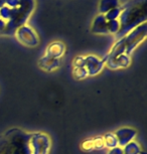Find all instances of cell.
Masks as SVG:
<instances>
[{
	"mask_svg": "<svg viewBox=\"0 0 147 154\" xmlns=\"http://www.w3.org/2000/svg\"><path fill=\"white\" fill-rule=\"evenodd\" d=\"M103 140H104V145L109 148H111V149L112 148L118 147L117 138L113 133H107V134H105L103 137Z\"/></svg>",
	"mask_w": 147,
	"mask_h": 154,
	"instance_id": "cell-16",
	"label": "cell"
},
{
	"mask_svg": "<svg viewBox=\"0 0 147 154\" xmlns=\"http://www.w3.org/2000/svg\"><path fill=\"white\" fill-rule=\"evenodd\" d=\"M120 13H121V6L113 8V9H111L110 11H108V12L106 13V14H104V15H105V18L109 21V20L119 19Z\"/></svg>",
	"mask_w": 147,
	"mask_h": 154,
	"instance_id": "cell-19",
	"label": "cell"
},
{
	"mask_svg": "<svg viewBox=\"0 0 147 154\" xmlns=\"http://www.w3.org/2000/svg\"><path fill=\"white\" fill-rule=\"evenodd\" d=\"M29 144L31 154H48L51 151V141L45 133H31Z\"/></svg>",
	"mask_w": 147,
	"mask_h": 154,
	"instance_id": "cell-5",
	"label": "cell"
},
{
	"mask_svg": "<svg viewBox=\"0 0 147 154\" xmlns=\"http://www.w3.org/2000/svg\"><path fill=\"white\" fill-rule=\"evenodd\" d=\"M5 28H6V22L3 21V20L0 18V33H1V32H4V31H5Z\"/></svg>",
	"mask_w": 147,
	"mask_h": 154,
	"instance_id": "cell-24",
	"label": "cell"
},
{
	"mask_svg": "<svg viewBox=\"0 0 147 154\" xmlns=\"http://www.w3.org/2000/svg\"><path fill=\"white\" fill-rule=\"evenodd\" d=\"M66 51V45L62 42H54L50 43L45 49V56L60 60Z\"/></svg>",
	"mask_w": 147,
	"mask_h": 154,
	"instance_id": "cell-11",
	"label": "cell"
},
{
	"mask_svg": "<svg viewBox=\"0 0 147 154\" xmlns=\"http://www.w3.org/2000/svg\"><path fill=\"white\" fill-rule=\"evenodd\" d=\"M115 136L117 138L118 145L120 147H124L125 145H127L129 142L133 141V139L136 137L137 132L136 130L133 128H129V127H124L121 129H118L115 132Z\"/></svg>",
	"mask_w": 147,
	"mask_h": 154,
	"instance_id": "cell-9",
	"label": "cell"
},
{
	"mask_svg": "<svg viewBox=\"0 0 147 154\" xmlns=\"http://www.w3.org/2000/svg\"><path fill=\"white\" fill-rule=\"evenodd\" d=\"M5 6L10 9H16L19 6V0H5Z\"/></svg>",
	"mask_w": 147,
	"mask_h": 154,
	"instance_id": "cell-22",
	"label": "cell"
},
{
	"mask_svg": "<svg viewBox=\"0 0 147 154\" xmlns=\"http://www.w3.org/2000/svg\"><path fill=\"white\" fill-rule=\"evenodd\" d=\"M12 15H13V9H10V8H8L5 5L0 8V18L6 23L8 21H10L11 18H12Z\"/></svg>",
	"mask_w": 147,
	"mask_h": 154,
	"instance_id": "cell-17",
	"label": "cell"
},
{
	"mask_svg": "<svg viewBox=\"0 0 147 154\" xmlns=\"http://www.w3.org/2000/svg\"><path fill=\"white\" fill-rule=\"evenodd\" d=\"M91 31L95 34H109L108 20L104 14H98L91 25Z\"/></svg>",
	"mask_w": 147,
	"mask_h": 154,
	"instance_id": "cell-10",
	"label": "cell"
},
{
	"mask_svg": "<svg viewBox=\"0 0 147 154\" xmlns=\"http://www.w3.org/2000/svg\"><path fill=\"white\" fill-rule=\"evenodd\" d=\"M105 146L104 145L103 137H96L93 139H89L85 141L82 145V147L85 150H93V149H102Z\"/></svg>",
	"mask_w": 147,
	"mask_h": 154,
	"instance_id": "cell-14",
	"label": "cell"
},
{
	"mask_svg": "<svg viewBox=\"0 0 147 154\" xmlns=\"http://www.w3.org/2000/svg\"><path fill=\"white\" fill-rule=\"evenodd\" d=\"M85 57V69L88 72V75H97L103 71L105 66V62L102 59H99L95 54H88Z\"/></svg>",
	"mask_w": 147,
	"mask_h": 154,
	"instance_id": "cell-7",
	"label": "cell"
},
{
	"mask_svg": "<svg viewBox=\"0 0 147 154\" xmlns=\"http://www.w3.org/2000/svg\"><path fill=\"white\" fill-rule=\"evenodd\" d=\"M108 154H123V149L121 147H115L109 151Z\"/></svg>",
	"mask_w": 147,
	"mask_h": 154,
	"instance_id": "cell-23",
	"label": "cell"
},
{
	"mask_svg": "<svg viewBox=\"0 0 147 154\" xmlns=\"http://www.w3.org/2000/svg\"><path fill=\"white\" fill-rule=\"evenodd\" d=\"M123 149V154H140L141 153V147L137 142L131 141L127 145H125Z\"/></svg>",
	"mask_w": 147,
	"mask_h": 154,
	"instance_id": "cell-15",
	"label": "cell"
},
{
	"mask_svg": "<svg viewBox=\"0 0 147 154\" xmlns=\"http://www.w3.org/2000/svg\"><path fill=\"white\" fill-rule=\"evenodd\" d=\"M38 66L40 69H42L45 72H54L60 66V60L44 54V57L39 59Z\"/></svg>",
	"mask_w": 147,
	"mask_h": 154,
	"instance_id": "cell-12",
	"label": "cell"
},
{
	"mask_svg": "<svg viewBox=\"0 0 147 154\" xmlns=\"http://www.w3.org/2000/svg\"><path fill=\"white\" fill-rule=\"evenodd\" d=\"M17 40L28 48H35L39 45V37L36 31L29 25L24 24L14 31Z\"/></svg>",
	"mask_w": 147,
	"mask_h": 154,
	"instance_id": "cell-6",
	"label": "cell"
},
{
	"mask_svg": "<svg viewBox=\"0 0 147 154\" xmlns=\"http://www.w3.org/2000/svg\"><path fill=\"white\" fill-rule=\"evenodd\" d=\"M119 6H121L120 0H100L98 9L100 14H106L111 9Z\"/></svg>",
	"mask_w": 147,
	"mask_h": 154,
	"instance_id": "cell-13",
	"label": "cell"
},
{
	"mask_svg": "<svg viewBox=\"0 0 147 154\" xmlns=\"http://www.w3.org/2000/svg\"><path fill=\"white\" fill-rule=\"evenodd\" d=\"M146 2L147 0H129L121 5V13L118 19L120 22V30L116 34L118 38L146 22Z\"/></svg>",
	"mask_w": 147,
	"mask_h": 154,
	"instance_id": "cell-1",
	"label": "cell"
},
{
	"mask_svg": "<svg viewBox=\"0 0 147 154\" xmlns=\"http://www.w3.org/2000/svg\"><path fill=\"white\" fill-rule=\"evenodd\" d=\"M74 68H85V57L83 56H78L73 60Z\"/></svg>",
	"mask_w": 147,
	"mask_h": 154,
	"instance_id": "cell-21",
	"label": "cell"
},
{
	"mask_svg": "<svg viewBox=\"0 0 147 154\" xmlns=\"http://www.w3.org/2000/svg\"><path fill=\"white\" fill-rule=\"evenodd\" d=\"M5 5V0H0V8Z\"/></svg>",
	"mask_w": 147,
	"mask_h": 154,
	"instance_id": "cell-25",
	"label": "cell"
},
{
	"mask_svg": "<svg viewBox=\"0 0 147 154\" xmlns=\"http://www.w3.org/2000/svg\"><path fill=\"white\" fill-rule=\"evenodd\" d=\"M35 8V0H19V6L13 9V15L10 21L6 23L4 32L12 33L17 28L26 24V21Z\"/></svg>",
	"mask_w": 147,
	"mask_h": 154,
	"instance_id": "cell-4",
	"label": "cell"
},
{
	"mask_svg": "<svg viewBox=\"0 0 147 154\" xmlns=\"http://www.w3.org/2000/svg\"><path fill=\"white\" fill-rule=\"evenodd\" d=\"M105 65L110 69H126L131 65V57L126 54H118L116 57L104 59Z\"/></svg>",
	"mask_w": 147,
	"mask_h": 154,
	"instance_id": "cell-8",
	"label": "cell"
},
{
	"mask_svg": "<svg viewBox=\"0 0 147 154\" xmlns=\"http://www.w3.org/2000/svg\"><path fill=\"white\" fill-rule=\"evenodd\" d=\"M73 75L77 80H82L88 77V72L85 68H74Z\"/></svg>",
	"mask_w": 147,
	"mask_h": 154,
	"instance_id": "cell-20",
	"label": "cell"
},
{
	"mask_svg": "<svg viewBox=\"0 0 147 154\" xmlns=\"http://www.w3.org/2000/svg\"><path fill=\"white\" fill-rule=\"evenodd\" d=\"M31 133L12 128L0 135V154H31Z\"/></svg>",
	"mask_w": 147,
	"mask_h": 154,
	"instance_id": "cell-2",
	"label": "cell"
},
{
	"mask_svg": "<svg viewBox=\"0 0 147 154\" xmlns=\"http://www.w3.org/2000/svg\"><path fill=\"white\" fill-rule=\"evenodd\" d=\"M120 30L119 20H109L108 21V31L109 34H117Z\"/></svg>",
	"mask_w": 147,
	"mask_h": 154,
	"instance_id": "cell-18",
	"label": "cell"
},
{
	"mask_svg": "<svg viewBox=\"0 0 147 154\" xmlns=\"http://www.w3.org/2000/svg\"><path fill=\"white\" fill-rule=\"evenodd\" d=\"M146 35L147 23L145 22L137 26L136 28H134V29H132L131 31H129L121 38H118L105 59L116 57L121 54H126L130 56L135 51V48L144 42V39L146 38Z\"/></svg>",
	"mask_w": 147,
	"mask_h": 154,
	"instance_id": "cell-3",
	"label": "cell"
}]
</instances>
